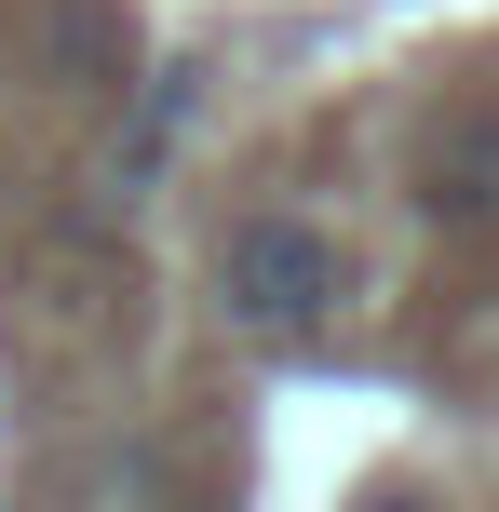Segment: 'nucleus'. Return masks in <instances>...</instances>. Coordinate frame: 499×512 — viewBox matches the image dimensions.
<instances>
[{
    "mask_svg": "<svg viewBox=\"0 0 499 512\" xmlns=\"http://www.w3.org/2000/svg\"><path fill=\"white\" fill-rule=\"evenodd\" d=\"M365 512H419V499H365Z\"/></svg>",
    "mask_w": 499,
    "mask_h": 512,
    "instance_id": "5",
    "label": "nucleus"
},
{
    "mask_svg": "<svg viewBox=\"0 0 499 512\" xmlns=\"http://www.w3.org/2000/svg\"><path fill=\"white\" fill-rule=\"evenodd\" d=\"M189 108H203V68H149V95H135V122H122V162H108V203H135V189L162 176V149L189 135Z\"/></svg>",
    "mask_w": 499,
    "mask_h": 512,
    "instance_id": "2",
    "label": "nucleus"
},
{
    "mask_svg": "<svg viewBox=\"0 0 499 512\" xmlns=\"http://www.w3.org/2000/svg\"><path fill=\"white\" fill-rule=\"evenodd\" d=\"M216 310H230L243 337H324L351 310V243L324 230L311 203H257V216H230V243H216Z\"/></svg>",
    "mask_w": 499,
    "mask_h": 512,
    "instance_id": "1",
    "label": "nucleus"
},
{
    "mask_svg": "<svg viewBox=\"0 0 499 512\" xmlns=\"http://www.w3.org/2000/svg\"><path fill=\"white\" fill-rule=\"evenodd\" d=\"M54 68H122V14L108 0H68L54 14Z\"/></svg>",
    "mask_w": 499,
    "mask_h": 512,
    "instance_id": "4",
    "label": "nucleus"
},
{
    "mask_svg": "<svg viewBox=\"0 0 499 512\" xmlns=\"http://www.w3.org/2000/svg\"><path fill=\"white\" fill-rule=\"evenodd\" d=\"M432 216H499V122H459V135H432V189H419Z\"/></svg>",
    "mask_w": 499,
    "mask_h": 512,
    "instance_id": "3",
    "label": "nucleus"
}]
</instances>
